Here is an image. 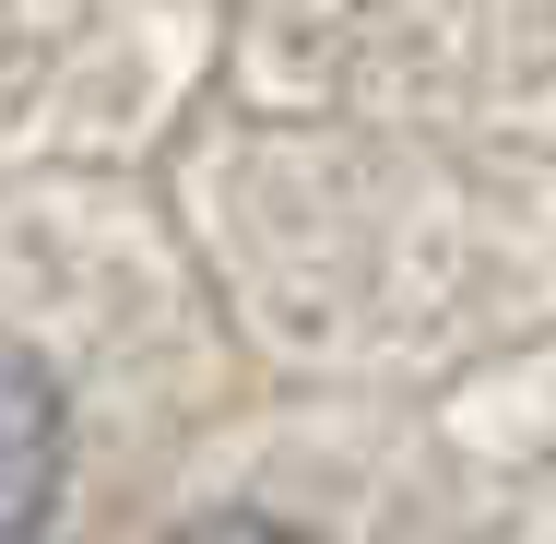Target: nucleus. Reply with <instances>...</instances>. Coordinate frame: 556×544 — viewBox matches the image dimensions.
I'll return each instance as SVG.
<instances>
[{
  "label": "nucleus",
  "instance_id": "obj_1",
  "mask_svg": "<svg viewBox=\"0 0 556 544\" xmlns=\"http://www.w3.org/2000/svg\"><path fill=\"white\" fill-rule=\"evenodd\" d=\"M60 461H72V403H60V379H48L24 343H0V544H24L48 521Z\"/></svg>",
  "mask_w": 556,
  "mask_h": 544
},
{
  "label": "nucleus",
  "instance_id": "obj_2",
  "mask_svg": "<svg viewBox=\"0 0 556 544\" xmlns=\"http://www.w3.org/2000/svg\"><path fill=\"white\" fill-rule=\"evenodd\" d=\"M166 544H308V533H285V521H261V509H214V521H178Z\"/></svg>",
  "mask_w": 556,
  "mask_h": 544
}]
</instances>
